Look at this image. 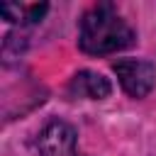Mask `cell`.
I'll return each instance as SVG.
<instances>
[{
  "label": "cell",
  "mask_w": 156,
  "mask_h": 156,
  "mask_svg": "<svg viewBox=\"0 0 156 156\" xmlns=\"http://www.w3.org/2000/svg\"><path fill=\"white\" fill-rule=\"evenodd\" d=\"M136 34L129 27V22L117 12L112 2H98L80 17L78 29V46L85 54L105 56L122 49H129L134 44Z\"/></svg>",
  "instance_id": "6da1fadb"
},
{
  "label": "cell",
  "mask_w": 156,
  "mask_h": 156,
  "mask_svg": "<svg viewBox=\"0 0 156 156\" xmlns=\"http://www.w3.org/2000/svg\"><path fill=\"white\" fill-rule=\"evenodd\" d=\"M112 71L119 78V85L132 98H144L156 83V66L141 58H119L112 63Z\"/></svg>",
  "instance_id": "7a4b0ae2"
},
{
  "label": "cell",
  "mask_w": 156,
  "mask_h": 156,
  "mask_svg": "<svg viewBox=\"0 0 156 156\" xmlns=\"http://www.w3.org/2000/svg\"><path fill=\"white\" fill-rule=\"evenodd\" d=\"M39 156H83L76 144V129L61 119H51L37 136Z\"/></svg>",
  "instance_id": "3957f363"
},
{
  "label": "cell",
  "mask_w": 156,
  "mask_h": 156,
  "mask_svg": "<svg viewBox=\"0 0 156 156\" xmlns=\"http://www.w3.org/2000/svg\"><path fill=\"white\" fill-rule=\"evenodd\" d=\"M68 90L78 98H88V100H102L112 93V85L110 80L102 76V73H95V71H78L71 83H68Z\"/></svg>",
  "instance_id": "277c9868"
},
{
  "label": "cell",
  "mask_w": 156,
  "mask_h": 156,
  "mask_svg": "<svg viewBox=\"0 0 156 156\" xmlns=\"http://www.w3.org/2000/svg\"><path fill=\"white\" fill-rule=\"evenodd\" d=\"M49 5L46 2H34V5H17V2H2L0 12L5 15V20L15 22V24H34L46 15Z\"/></svg>",
  "instance_id": "5b68a950"
}]
</instances>
